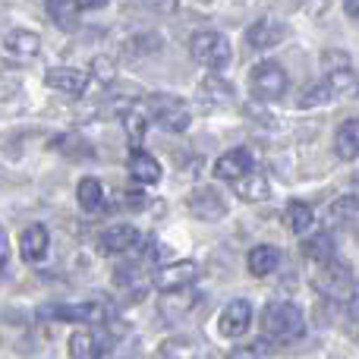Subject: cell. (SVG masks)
Listing matches in <instances>:
<instances>
[{
    "label": "cell",
    "mask_w": 359,
    "mask_h": 359,
    "mask_svg": "<svg viewBox=\"0 0 359 359\" xmlns=\"http://www.w3.org/2000/svg\"><path fill=\"white\" fill-rule=\"evenodd\" d=\"M155 120L164 126V130L183 133L186 126H189L192 114L186 111V104L177 101V98H155Z\"/></svg>",
    "instance_id": "cell-15"
},
{
    "label": "cell",
    "mask_w": 359,
    "mask_h": 359,
    "mask_svg": "<svg viewBox=\"0 0 359 359\" xmlns=\"http://www.w3.org/2000/svg\"><path fill=\"white\" fill-rule=\"evenodd\" d=\"M303 255L306 262H312V265H325V262L337 259L334 255V240H331V233H316L309 236V240H303Z\"/></svg>",
    "instance_id": "cell-27"
},
{
    "label": "cell",
    "mask_w": 359,
    "mask_h": 359,
    "mask_svg": "<svg viewBox=\"0 0 359 359\" xmlns=\"http://www.w3.org/2000/svg\"><path fill=\"white\" fill-rule=\"evenodd\" d=\"M111 280L117 290H126V293H133V297H145L149 287L155 284V271L149 268V259L123 262V265H117V271H114Z\"/></svg>",
    "instance_id": "cell-7"
},
{
    "label": "cell",
    "mask_w": 359,
    "mask_h": 359,
    "mask_svg": "<svg viewBox=\"0 0 359 359\" xmlns=\"http://www.w3.org/2000/svg\"><path fill=\"white\" fill-rule=\"evenodd\" d=\"M284 221H287V227H290L293 233L303 236L306 230L316 224V211H312V205H306V202H299V198H293V202L284 208Z\"/></svg>",
    "instance_id": "cell-28"
},
{
    "label": "cell",
    "mask_w": 359,
    "mask_h": 359,
    "mask_svg": "<svg viewBox=\"0 0 359 359\" xmlns=\"http://www.w3.org/2000/svg\"><path fill=\"white\" fill-rule=\"evenodd\" d=\"M233 186L243 202H265V198L271 196V183H268V177L259 174V170H249V174L243 180H236Z\"/></svg>",
    "instance_id": "cell-23"
},
{
    "label": "cell",
    "mask_w": 359,
    "mask_h": 359,
    "mask_svg": "<svg viewBox=\"0 0 359 359\" xmlns=\"http://www.w3.org/2000/svg\"><path fill=\"white\" fill-rule=\"evenodd\" d=\"M359 211V192L350 189L347 196H341L334 205H331V215L334 217H347V215H356Z\"/></svg>",
    "instance_id": "cell-34"
},
{
    "label": "cell",
    "mask_w": 359,
    "mask_h": 359,
    "mask_svg": "<svg viewBox=\"0 0 359 359\" xmlns=\"http://www.w3.org/2000/svg\"><path fill=\"white\" fill-rule=\"evenodd\" d=\"M246 265H249V274H252V278H268V274L278 271L280 252L274 246H255V249H249Z\"/></svg>",
    "instance_id": "cell-22"
},
{
    "label": "cell",
    "mask_w": 359,
    "mask_h": 359,
    "mask_svg": "<svg viewBox=\"0 0 359 359\" xmlns=\"http://www.w3.org/2000/svg\"><path fill=\"white\" fill-rule=\"evenodd\" d=\"M249 325H252V306H249L246 299H230L221 309V316H217V331H221L224 337H230V341L246 334Z\"/></svg>",
    "instance_id": "cell-10"
},
{
    "label": "cell",
    "mask_w": 359,
    "mask_h": 359,
    "mask_svg": "<svg viewBox=\"0 0 359 359\" xmlns=\"http://www.w3.org/2000/svg\"><path fill=\"white\" fill-rule=\"evenodd\" d=\"M161 35H158V32H139V35H130L123 41V50L126 54H158V50H161Z\"/></svg>",
    "instance_id": "cell-29"
},
{
    "label": "cell",
    "mask_w": 359,
    "mask_h": 359,
    "mask_svg": "<svg viewBox=\"0 0 359 359\" xmlns=\"http://www.w3.org/2000/svg\"><path fill=\"white\" fill-rule=\"evenodd\" d=\"M262 334H265V341H274V344L303 341L306 334L303 309L297 303H287V299L268 303L265 312H262Z\"/></svg>",
    "instance_id": "cell-1"
},
{
    "label": "cell",
    "mask_w": 359,
    "mask_h": 359,
    "mask_svg": "<svg viewBox=\"0 0 359 359\" xmlns=\"http://www.w3.org/2000/svg\"><path fill=\"white\" fill-rule=\"evenodd\" d=\"M322 67H325V79L331 82L337 98L356 101L359 98V76L350 67V57L344 50H325L322 54Z\"/></svg>",
    "instance_id": "cell-4"
},
{
    "label": "cell",
    "mask_w": 359,
    "mask_h": 359,
    "mask_svg": "<svg viewBox=\"0 0 359 359\" xmlns=\"http://www.w3.org/2000/svg\"><path fill=\"white\" fill-rule=\"evenodd\" d=\"M249 170H255V168H252V155H249L246 149H230L215 161V177L224 180V183H236V180H243Z\"/></svg>",
    "instance_id": "cell-14"
},
{
    "label": "cell",
    "mask_w": 359,
    "mask_h": 359,
    "mask_svg": "<svg viewBox=\"0 0 359 359\" xmlns=\"http://www.w3.org/2000/svg\"><path fill=\"white\" fill-rule=\"evenodd\" d=\"M284 38H287V22H280L278 16H262L259 22H252L246 32L249 48H255V50H268V48H274V44H280Z\"/></svg>",
    "instance_id": "cell-12"
},
{
    "label": "cell",
    "mask_w": 359,
    "mask_h": 359,
    "mask_svg": "<svg viewBox=\"0 0 359 359\" xmlns=\"http://www.w3.org/2000/svg\"><path fill=\"white\" fill-rule=\"evenodd\" d=\"M111 0H79L82 10H101V6H107Z\"/></svg>",
    "instance_id": "cell-37"
},
{
    "label": "cell",
    "mask_w": 359,
    "mask_h": 359,
    "mask_svg": "<svg viewBox=\"0 0 359 359\" xmlns=\"http://www.w3.org/2000/svg\"><path fill=\"white\" fill-rule=\"evenodd\" d=\"M92 76L101 82V86H111V82L117 79V63H114L111 57H95L92 60Z\"/></svg>",
    "instance_id": "cell-33"
},
{
    "label": "cell",
    "mask_w": 359,
    "mask_h": 359,
    "mask_svg": "<svg viewBox=\"0 0 359 359\" xmlns=\"http://www.w3.org/2000/svg\"><path fill=\"white\" fill-rule=\"evenodd\" d=\"M44 82H48L50 92L63 95V98H82V95H86V88H88V76L82 73V69H73V67L48 69Z\"/></svg>",
    "instance_id": "cell-11"
},
{
    "label": "cell",
    "mask_w": 359,
    "mask_h": 359,
    "mask_svg": "<svg viewBox=\"0 0 359 359\" xmlns=\"http://www.w3.org/2000/svg\"><path fill=\"white\" fill-rule=\"evenodd\" d=\"M50 318L60 322H104V306L101 303H76V306H50Z\"/></svg>",
    "instance_id": "cell-20"
},
{
    "label": "cell",
    "mask_w": 359,
    "mask_h": 359,
    "mask_svg": "<svg viewBox=\"0 0 359 359\" xmlns=\"http://www.w3.org/2000/svg\"><path fill=\"white\" fill-rule=\"evenodd\" d=\"M278 4H299V0H278Z\"/></svg>",
    "instance_id": "cell-39"
},
{
    "label": "cell",
    "mask_w": 359,
    "mask_h": 359,
    "mask_svg": "<svg viewBox=\"0 0 359 359\" xmlns=\"http://www.w3.org/2000/svg\"><path fill=\"white\" fill-rule=\"evenodd\" d=\"M312 280H316V290L325 293V297H331V299H341V303L356 299V274H353V268L341 259H331V262H325V265H316V278Z\"/></svg>",
    "instance_id": "cell-2"
},
{
    "label": "cell",
    "mask_w": 359,
    "mask_h": 359,
    "mask_svg": "<svg viewBox=\"0 0 359 359\" xmlns=\"http://www.w3.org/2000/svg\"><path fill=\"white\" fill-rule=\"evenodd\" d=\"M249 92L255 95L259 101H278L284 98L287 92V73L280 63L274 60H262L252 67V73H249Z\"/></svg>",
    "instance_id": "cell-5"
},
{
    "label": "cell",
    "mask_w": 359,
    "mask_h": 359,
    "mask_svg": "<svg viewBox=\"0 0 359 359\" xmlns=\"http://www.w3.org/2000/svg\"><path fill=\"white\" fill-rule=\"evenodd\" d=\"M344 10H347L350 16H353L356 22H359V0H344Z\"/></svg>",
    "instance_id": "cell-38"
},
{
    "label": "cell",
    "mask_w": 359,
    "mask_h": 359,
    "mask_svg": "<svg viewBox=\"0 0 359 359\" xmlns=\"http://www.w3.org/2000/svg\"><path fill=\"white\" fill-rule=\"evenodd\" d=\"M79 0H48V16L57 29L63 32H76L79 25Z\"/></svg>",
    "instance_id": "cell-24"
},
{
    "label": "cell",
    "mask_w": 359,
    "mask_h": 359,
    "mask_svg": "<svg viewBox=\"0 0 359 359\" xmlns=\"http://www.w3.org/2000/svg\"><path fill=\"white\" fill-rule=\"evenodd\" d=\"M10 262V236H6V230H4V224H0V268Z\"/></svg>",
    "instance_id": "cell-36"
},
{
    "label": "cell",
    "mask_w": 359,
    "mask_h": 359,
    "mask_svg": "<svg viewBox=\"0 0 359 359\" xmlns=\"http://www.w3.org/2000/svg\"><path fill=\"white\" fill-rule=\"evenodd\" d=\"M4 50L10 57H19V60H29V57L41 54V38L29 29H10L4 35Z\"/></svg>",
    "instance_id": "cell-16"
},
{
    "label": "cell",
    "mask_w": 359,
    "mask_h": 359,
    "mask_svg": "<svg viewBox=\"0 0 359 359\" xmlns=\"http://www.w3.org/2000/svg\"><path fill=\"white\" fill-rule=\"evenodd\" d=\"M198 278H202V265L198 262H174V265H164L155 271V287L161 293L189 290Z\"/></svg>",
    "instance_id": "cell-8"
},
{
    "label": "cell",
    "mask_w": 359,
    "mask_h": 359,
    "mask_svg": "<svg viewBox=\"0 0 359 359\" xmlns=\"http://www.w3.org/2000/svg\"><path fill=\"white\" fill-rule=\"evenodd\" d=\"M145 126H149V120H145L142 111H126L123 114V130H126V139H130L133 149H142Z\"/></svg>",
    "instance_id": "cell-31"
},
{
    "label": "cell",
    "mask_w": 359,
    "mask_h": 359,
    "mask_svg": "<svg viewBox=\"0 0 359 359\" xmlns=\"http://www.w3.org/2000/svg\"><path fill=\"white\" fill-rule=\"evenodd\" d=\"M186 208H189V215L198 217V221H221V217H227V202H224V196L217 189H211V186H196V189L186 196Z\"/></svg>",
    "instance_id": "cell-9"
},
{
    "label": "cell",
    "mask_w": 359,
    "mask_h": 359,
    "mask_svg": "<svg viewBox=\"0 0 359 359\" xmlns=\"http://www.w3.org/2000/svg\"><path fill=\"white\" fill-rule=\"evenodd\" d=\"M331 98H337V95H334V88H331L328 79H325V82H312V86L299 95V107H303V111H309V107H325Z\"/></svg>",
    "instance_id": "cell-30"
},
{
    "label": "cell",
    "mask_w": 359,
    "mask_h": 359,
    "mask_svg": "<svg viewBox=\"0 0 359 359\" xmlns=\"http://www.w3.org/2000/svg\"><path fill=\"white\" fill-rule=\"evenodd\" d=\"M48 249H50L48 227H44V224H29V227L22 230V236H19V259L35 265V262H41L44 255H48Z\"/></svg>",
    "instance_id": "cell-13"
},
{
    "label": "cell",
    "mask_w": 359,
    "mask_h": 359,
    "mask_svg": "<svg viewBox=\"0 0 359 359\" xmlns=\"http://www.w3.org/2000/svg\"><path fill=\"white\" fill-rule=\"evenodd\" d=\"M76 202H79L82 211H98L104 205V183L98 177H82L79 186H76Z\"/></svg>",
    "instance_id": "cell-26"
},
{
    "label": "cell",
    "mask_w": 359,
    "mask_h": 359,
    "mask_svg": "<svg viewBox=\"0 0 359 359\" xmlns=\"http://www.w3.org/2000/svg\"><path fill=\"white\" fill-rule=\"evenodd\" d=\"M107 353V341L95 331H76L69 337V359H101Z\"/></svg>",
    "instance_id": "cell-18"
},
{
    "label": "cell",
    "mask_w": 359,
    "mask_h": 359,
    "mask_svg": "<svg viewBox=\"0 0 359 359\" xmlns=\"http://www.w3.org/2000/svg\"><path fill=\"white\" fill-rule=\"evenodd\" d=\"M161 164H158V158L155 155H149V151H142V149H133V155H130V177L136 180V183H142V186H155L158 180H161Z\"/></svg>",
    "instance_id": "cell-19"
},
{
    "label": "cell",
    "mask_w": 359,
    "mask_h": 359,
    "mask_svg": "<svg viewBox=\"0 0 359 359\" xmlns=\"http://www.w3.org/2000/svg\"><path fill=\"white\" fill-rule=\"evenodd\" d=\"M189 57L198 63V67L211 69V73H221V69L230 67V41L221 32H196L189 41Z\"/></svg>",
    "instance_id": "cell-3"
},
{
    "label": "cell",
    "mask_w": 359,
    "mask_h": 359,
    "mask_svg": "<svg viewBox=\"0 0 359 359\" xmlns=\"http://www.w3.org/2000/svg\"><path fill=\"white\" fill-rule=\"evenodd\" d=\"M142 6L149 13H158V16H170V13H177L180 0H142Z\"/></svg>",
    "instance_id": "cell-35"
},
{
    "label": "cell",
    "mask_w": 359,
    "mask_h": 359,
    "mask_svg": "<svg viewBox=\"0 0 359 359\" xmlns=\"http://www.w3.org/2000/svg\"><path fill=\"white\" fill-rule=\"evenodd\" d=\"M149 359H205V347L196 337H170Z\"/></svg>",
    "instance_id": "cell-17"
},
{
    "label": "cell",
    "mask_w": 359,
    "mask_h": 359,
    "mask_svg": "<svg viewBox=\"0 0 359 359\" xmlns=\"http://www.w3.org/2000/svg\"><path fill=\"white\" fill-rule=\"evenodd\" d=\"M227 359H271V347H268V341H249L236 347Z\"/></svg>",
    "instance_id": "cell-32"
},
{
    "label": "cell",
    "mask_w": 359,
    "mask_h": 359,
    "mask_svg": "<svg viewBox=\"0 0 359 359\" xmlns=\"http://www.w3.org/2000/svg\"><path fill=\"white\" fill-rule=\"evenodd\" d=\"M334 151L341 161H356L359 158V120H344L334 133Z\"/></svg>",
    "instance_id": "cell-21"
},
{
    "label": "cell",
    "mask_w": 359,
    "mask_h": 359,
    "mask_svg": "<svg viewBox=\"0 0 359 359\" xmlns=\"http://www.w3.org/2000/svg\"><path fill=\"white\" fill-rule=\"evenodd\" d=\"M139 243H142V233L133 224H111V227H104L95 236V246H98L101 255H126Z\"/></svg>",
    "instance_id": "cell-6"
},
{
    "label": "cell",
    "mask_w": 359,
    "mask_h": 359,
    "mask_svg": "<svg viewBox=\"0 0 359 359\" xmlns=\"http://www.w3.org/2000/svg\"><path fill=\"white\" fill-rule=\"evenodd\" d=\"M198 98L205 104H227V101H233V86L227 79H221L217 73H211L198 82Z\"/></svg>",
    "instance_id": "cell-25"
}]
</instances>
